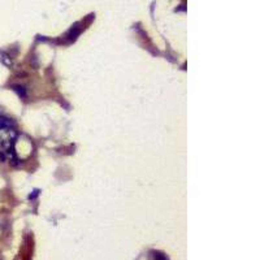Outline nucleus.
<instances>
[{
	"instance_id": "nucleus-1",
	"label": "nucleus",
	"mask_w": 260,
	"mask_h": 260,
	"mask_svg": "<svg viewBox=\"0 0 260 260\" xmlns=\"http://www.w3.org/2000/svg\"><path fill=\"white\" fill-rule=\"evenodd\" d=\"M13 90L18 92V95H20V96H22V98H25V96H26V94H25V90H23V87H21V86H13Z\"/></svg>"
},
{
	"instance_id": "nucleus-2",
	"label": "nucleus",
	"mask_w": 260,
	"mask_h": 260,
	"mask_svg": "<svg viewBox=\"0 0 260 260\" xmlns=\"http://www.w3.org/2000/svg\"><path fill=\"white\" fill-rule=\"evenodd\" d=\"M155 260H168L167 256L164 255V254H160V252H155Z\"/></svg>"
}]
</instances>
